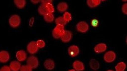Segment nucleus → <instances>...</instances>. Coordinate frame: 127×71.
Returning <instances> with one entry per match:
<instances>
[{"instance_id":"obj_28","label":"nucleus","mask_w":127,"mask_h":71,"mask_svg":"<svg viewBox=\"0 0 127 71\" xmlns=\"http://www.w3.org/2000/svg\"><path fill=\"white\" fill-rule=\"evenodd\" d=\"M41 2L42 3V5H44V6H46L47 5L50 4V3H52V0H41Z\"/></svg>"},{"instance_id":"obj_9","label":"nucleus","mask_w":127,"mask_h":71,"mask_svg":"<svg viewBox=\"0 0 127 71\" xmlns=\"http://www.w3.org/2000/svg\"><path fill=\"white\" fill-rule=\"evenodd\" d=\"M72 37V33L70 31L65 30L60 38L63 42H68L71 40Z\"/></svg>"},{"instance_id":"obj_14","label":"nucleus","mask_w":127,"mask_h":71,"mask_svg":"<svg viewBox=\"0 0 127 71\" xmlns=\"http://www.w3.org/2000/svg\"><path fill=\"white\" fill-rule=\"evenodd\" d=\"M16 58L19 61H23L26 59V53L23 50L18 51L16 53Z\"/></svg>"},{"instance_id":"obj_16","label":"nucleus","mask_w":127,"mask_h":71,"mask_svg":"<svg viewBox=\"0 0 127 71\" xmlns=\"http://www.w3.org/2000/svg\"><path fill=\"white\" fill-rule=\"evenodd\" d=\"M68 8V5L65 2H61L59 3L57 6V9L58 11L61 13L65 12Z\"/></svg>"},{"instance_id":"obj_29","label":"nucleus","mask_w":127,"mask_h":71,"mask_svg":"<svg viewBox=\"0 0 127 71\" xmlns=\"http://www.w3.org/2000/svg\"><path fill=\"white\" fill-rule=\"evenodd\" d=\"M0 71H11V70L9 67H8L7 66H4L2 67L0 69Z\"/></svg>"},{"instance_id":"obj_8","label":"nucleus","mask_w":127,"mask_h":71,"mask_svg":"<svg viewBox=\"0 0 127 71\" xmlns=\"http://www.w3.org/2000/svg\"><path fill=\"white\" fill-rule=\"evenodd\" d=\"M107 49V45L105 43H99L94 47V51L97 53H100L105 51Z\"/></svg>"},{"instance_id":"obj_20","label":"nucleus","mask_w":127,"mask_h":71,"mask_svg":"<svg viewBox=\"0 0 127 71\" xmlns=\"http://www.w3.org/2000/svg\"><path fill=\"white\" fill-rule=\"evenodd\" d=\"M116 71H124L126 70V64L123 62H120L116 66Z\"/></svg>"},{"instance_id":"obj_5","label":"nucleus","mask_w":127,"mask_h":71,"mask_svg":"<svg viewBox=\"0 0 127 71\" xmlns=\"http://www.w3.org/2000/svg\"><path fill=\"white\" fill-rule=\"evenodd\" d=\"M77 30L81 33H86L89 29V26L87 22L82 21L79 22L76 25Z\"/></svg>"},{"instance_id":"obj_1","label":"nucleus","mask_w":127,"mask_h":71,"mask_svg":"<svg viewBox=\"0 0 127 71\" xmlns=\"http://www.w3.org/2000/svg\"><path fill=\"white\" fill-rule=\"evenodd\" d=\"M64 31L65 30L64 26L56 25V26L52 31V35L54 38L58 39L61 38Z\"/></svg>"},{"instance_id":"obj_10","label":"nucleus","mask_w":127,"mask_h":71,"mask_svg":"<svg viewBox=\"0 0 127 71\" xmlns=\"http://www.w3.org/2000/svg\"><path fill=\"white\" fill-rule=\"evenodd\" d=\"M10 58L9 52L5 50L0 52V62L3 63L7 62Z\"/></svg>"},{"instance_id":"obj_32","label":"nucleus","mask_w":127,"mask_h":71,"mask_svg":"<svg viewBox=\"0 0 127 71\" xmlns=\"http://www.w3.org/2000/svg\"><path fill=\"white\" fill-rule=\"evenodd\" d=\"M69 71H75V70H73V69H72V70H69Z\"/></svg>"},{"instance_id":"obj_6","label":"nucleus","mask_w":127,"mask_h":71,"mask_svg":"<svg viewBox=\"0 0 127 71\" xmlns=\"http://www.w3.org/2000/svg\"><path fill=\"white\" fill-rule=\"evenodd\" d=\"M116 55L114 52L109 51L105 53L104 56V59L106 62L111 63L116 59Z\"/></svg>"},{"instance_id":"obj_4","label":"nucleus","mask_w":127,"mask_h":71,"mask_svg":"<svg viewBox=\"0 0 127 71\" xmlns=\"http://www.w3.org/2000/svg\"><path fill=\"white\" fill-rule=\"evenodd\" d=\"M27 49L28 52L31 54H34L37 52L39 48L36 45V42L32 41L29 42L27 46Z\"/></svg>"},{"instance_id":"obj_22","label":"nucleus","mask_w":127,"mask_h":71,"mask_svg":"<svg viewBox=\"0 0 127 71\" xmlns=\"http://www.w3.org/2000/svg\"><path fill=\"white\" fill-rule=\"evenodd\" d=\"M54 15L51 13H48L46 15L44 16V20L47 23H51L54 20Z\"/></svg>"},{"instance_id":"obj_26","label":"nucleus","mask_w":127,"mask_h":71,"mask_svg":"<svg viewBox=\"0 0 127 71\" xmlns=\"http://www.w3.org/2000/svg\"><path fill=\"white\" fill-rule=\"evenodd\" d=\"M20 70V71H32V69L27 65L22 66Z\"/></svg>"},{"instance_id":"obj_25","label":"nucleus","mask_w":127,"mask_h":71,"mask_svg":"<svg viewBox=\"0 0 127 71\" xmlns=\"http://www.w3.org/2000/svg\"><path fill=\"white\" fill-rule=\"evenodd\" d=\"M46 6L47 9L48 10V12L49 13L53 14L54 12V6H53L52 3H50L48 4Z\"/></svg>"},{"instance_id":"obj_15","label":"nucleus","mask_w":127,"mask_h":71,"mask_svg":"<svg viewBox=\"0 0 127 71\" xmlns=\"http://www.w3.org/2000/svg\"><path fill=\"white\" fill-rule=\"evenodd\" d=\"M101 1L100 0H87V4L90 8H95L100 4Z\"/></svg>"},{"instance_id":"obj_18","label":"nucleus","mask_w":127,"mask_h":71,"mask_svg":"<svg viewBox=\"0 0 127 71\" xmlns=\"http://www.w3.org/2000/svg\"><path fill=\"white\" fill-rule=\"evenodd\" d=\"M14 3L16 6L19 9L24 7L26 4V1L25 0H15Z\"/></svg>"},{"instance_id":"obj_24","label":"nucleus","mask_w":127,"mask_h":71,"mask_svg":"<svg viewBox=\"0 0 127 71\" xmlns=\"http://www.w3.org/2000/svg\"><path fill=\"white\" fill-rule=\"evenodd\" d=\"M36 45H37L38 48H43L45 47V41L42 40V39H39L36 42Z\"/></svg>"},{"instance_id":"obj_11","label":"nucleus","mask_w":127,"mask_h":71,"mask_svg":"<svg viewBox=\"0 0 127 71\" xmlns=\"http://www.w3.org/2000/svg\"><path fill=\"white\" fill-rule=\"evenodd\" d=\"M44 66L47 70H53L55 67V63L53 60L51 59H48L44 63Z\"/></svg>"},{"instance_id":"obj_33","label":"nucleus","mask_w":127,"mask_h":71,"mask_svg":"<svg viewBox=\"0 0 127 71\" xmlns=\"http://www.w3.org/2000/svg\"><path fill=\"white\" fill-rule=\"evenodd\" d=\"M107 71H114L113 70H107Z\"/></svg>"},{"instance_id":"obj_3","label":"nucleus","mask_w":127,"mask_h":71,"mask_svg":"<svg viewBox=\"0 0 127 71\" xmlns=\"http://www.w3.org/2000/svg\"><path fill=\"white\" fill-rule=\"evenodd\" d=\"M26 63L27 65L32 69L36 68L39 65V61L37 57L32 55L28 58Z\"/></svg>"},{"instance_id":"obj_19","label":"nucleus","mask_w":127,"mask_h":71,"mask_svg":"<svg viewBox=\"0 0 127 71\" xmlns=\"http://www.w3.org/2000/svg\"><path fill=\"white\" fill-rule=\"evenodd\" d=\"M38 11L39 13L41 15H43V16L46 15L48 13H49L48 12L46 6L43 5L41 4L40 6H39L38 9Z\"/></svg>"},{"instance_id":"obj_12","label":"nucleus","mask_w":127,"mask_h":71,"mask_svg":"<svg viewBox=\"0 0 127 71\" xmlns=\"http://www.w3.org/2000/svg\"><path fill=\"white\" fill-rule=\"evenodd\" d=\"M73 67L75 70L82 71L84 70V66L83 63L80 61H76L73 63Z\"/></svg>"},{"instance_id":"obj_2","label":"nucleus","mask_w":127,"mask_h":71,"mask_svg":"<svg viewBox=\"0 0 127 71\" xmlns=\"http://www.w3.org/2000/svg\"><path fill=\"white\" fill-rule=\"evenodd\" d=\"M21 19L20 16L17 15H14L10 17L9 19V23L10 26L14 28H17L20 25Z\"/></svg>"},{"instance_id":"obj_31","label":"nucleus","mask_w":127,"mask_h":71,"mask_svg":"<svg viewBox=\"0 0 127 71\" xmlns=\"http://www.w3.org/2000/svg\"><path fill=\"white\" fill-rule=\"evenodd\" d=\"M31 2L32 3H33L36 4V3H39L40 2H41V1H40V0H31Z\"/></svg>"},{"instance_id":"obj_30","label":"nucleus","mask_w":127,"mask_h":71,"mask_svg":"<svg viewBox=\"0 0 127 71\" xmlns=\"http://www.w3.org/2000/svg\"><path fill=\"white\" fill-rule=\"evenodd\" d=\"M97 24H98L97 20H93V22H92V25H93V26L96 27V25H98Z\"/></svg>"},{"instance_id":"obj_27","label":"nucleus","mask_w":127,"mask_h":71,"mask_svg":"<svg viewBox=\"0 0 127 71\" xmlns=\"http://www.w3.org/2000/svg\"><path fill=\"white\" fill-rule=\"evenodd\" d=\"M122 11L123 13L125 15H127V4L125 3L123 5L122 7Z\"/></svg>"},{"instance_id":"obj_7","label":"nucleus","mask_w":127,"mask_h":71,"mask_svg":"<svg viewBox=\"0 0 127 71\" xmlns=\"http://www.w3.org/2000/svg\"><path fill=\"white\" fill-rule=\"evenodd\" d=\"M79 47L76 45H71L68 48V54L69 56L72 57L77 56L79 53Z\"/></svg>"},{"instance_id":"obj_21","label":"nucleus","mask_w":127,"mask_h":71,"mask_svg":"<svg viewBox=\"0 0 127 71\" xmlns=\"http://www.w3.org/2000/svg\"><path fill=\"white\" fill-rule=\"evenodd\" d=\"M55 23L56 25H60L62 26H64L67 23L62 17H59V18H57L55 20Z\"/></svg>"},{"instance_id":"obj_13","label":"nucleus","mask_w":127,"mask_h":71,"mask_svg":"<svg viewBox=\"0 0 127 71\" xmlns=\"http://www.w3.org/2000/svg\"><path fill=\"white\" fill-rule=\"evenodd\" d=\"M9 67L11 70L12 71H18L20 70L21 64L19 61H12L10 64Z\"/></svg>"},{"instance_id":"obj_17","label":"nucleus","mask_w":127,"mask_h":71,"mask_svg":"<svg viewBox=\"0 0 127 71\" xmlns=\"http://www.w3.org/2000/svg\"><path fill=\"white\" fill-rule=\"evenodd\" d=\"M90 68L93 70H98L100 68V64L96 60L92 59L90 61Z\"/></svg>"},{"instance_id":"obj_23","label":"nucleus","mask_w":127,"mask_h":71,"mask_svg":"<svg viewBox=\"0 0 127 71\" xmlns=\"http://www.w3.org/2000/svg\"><path fill=\"white\" fill-rule=\"evenodd\" d=\"M64 18L65 20V21H66V23L69 22L70 20H72V17L70 13L68 12H66L64 14Z\"/></svg>"}]
</instances>
